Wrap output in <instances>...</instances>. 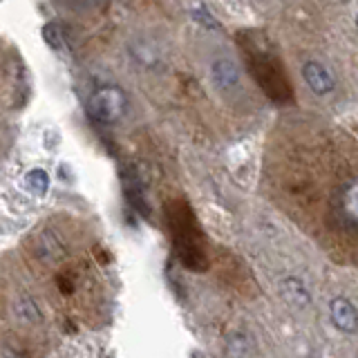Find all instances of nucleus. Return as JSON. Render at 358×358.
I'll list each match as a JSON object with an SVG mask.
<instances>
[{
	"mask_svg": "<svg viewBox=\"0 0 358 358\" xmlns=\"http://www.w3.org/2000/svg\"><path fill=\"white\" fill-rule=\"evenodd\" d=\"M329 318H331L334 327L338 329V331H343V334H356V327H358V322H356V307H354V302L350 298H345V296L334 298L331 305H329Z\"/></svg>",
	"mask_w": 358,
	"mask_h": 358,
	"instance_id": "39448f33",
	"label": "nucleus"
},
{
	"mask_svg": "<svg viewBox=\"0 0 358 358\" xmlns=\"http://www.w3.org/2000/svg\"><path fill=\"white\" fill-rule=\"evenodd\" d=\"M43 34H45V41L50 43V48H54V50H63V41H61V31H59V27L56 25H50L43 29Z\"/></svg>",
	"mask_w": 358,
	"mask_h": 358,
	"instance_id": "9d476101",
	"label": "nucleus"
},
{
	"mask_svg": "<svg viewBox=\"0 0 358 358\" xmlns=\"http://www.w3.org/2000/svg\"><path fill=\"white\" fill-rule=\"evenodd\" d=\"M302 76H305V83L309 85L311 92L318 96L334 92V87H336V78L329 72V67L318 61H307L302 65Z\"/></svg>",
	"mask_w": 358,
	"mask_h": 358,
	"instance_id": "20e7f679",
	"label": "nucleus"
},
{
	"mask_svg": "<svg viewBox=\"0 0 358 358\" xmlns=\"http://www.w3.org/2000/svg\"><path fill=\"white\" fill-rule=\"evenodd\" d=\"M25 184L29 188V193L31 195H36V197H43V195H48V190H50V175L48 171H43V168H31V171L25 175Z\"/></svg>",
	"mask_w": 358,
	"mask_h": 358,
	"instance_id": "0eeeda50",
	"label": "nucleus"
},
{
	"mask_svg": "<svg viewBox=\"0 0 358 358\" xmlns=\"http://www.w3.org/2000/svg\"><path fill=\"white\" fill-rule=\"evenodd\" d=\"M128 108V96L119 85H101L87 96V117L101 123V126H112L121 121Z\"/></svg>",
	"mask_w": 358,
	"mask_h": 358,
	"instance_id": "f257e3e1",
	"label": "nucleus"
},
{
	"mask_svg": "<svg viewBox=\"0 0 358 358\" xmlns=\"http://www.w3.org/2000/svg\"><path fill=\"white\" fill-rule=\"evenodd\" d=\"M210 70H213V81H215V85L222 90H231L240 81L238 67H235L233 61H229V59H217L213 63Z\"/></svg>",
	"mask_w": 358,
	"mask_h": 358,
	"instance_id": "423d86ee",
	"label": "nucleus"
},
{
	"mask_svg": "<svg viewBox=\"0 0 358 358\" xmlns=\"http://www.w3.org/2000/svg\"><path fill=\"white\" fill-rule=\"evenodd\" d=\"M193 16H195V20H199L201 25H206L208 29H217V27H220V25H217V20L208 14V9H206L204 5L193 7Z\"/></svg>",
	"mask_w": 358,
	"mask_h": 358,
	"instance_id": "1a4fd4ad",
	"label": "nucleus"
},
{
	"mask_svg": "<svg viewBox=\"0 0 358 358\" xmlns=\"http://www.w3.org/2000/svg\"><path fill=\"white\" fill-rule=\"evenodd\" d=\"M249 67L255 72L257 81L262 83L264 92L266 94H273L275 90H289V85L285 83L282 78V72H280V67L275 63V59L268 52H262V61L255 59V56L251 54L249 56Z\"/></svg>",
	"mask_w": 358,
	"mask_h": 358,
	"instance_id": "f03ea898",
	"label": "nucleus"
},
{
	"mask_svg": "<svg viewBox=\"0 0 358 358\" xmlns=\"http://www.w3.org/2000/svg\"><path fill=\"white\" fill-rule=\"evenodd\" d=\"M285 289H287V300L289 302H294V305L298 307H307L309 302H311V296H309V291L305 287V282L298 278H287L285 280Z\"/></svg>",
	"mask_w": 358,
	"mask_h": 358,
	"instance_id": "6e6552de",
	"label": "nucleus"
},
{
	"mask_svg": "<svg viewBox=\"0 0 358 358\" xmlns=\"http://www.w3.org/2000/svg\"><path fill=\"white\" fill-rule=\"evenodd\" d=\"M358 188L354 179H347V182L341 186L338 197H336V206H338V217L343 222V227H347L350 231L356 229L358 224Z\"/></svg>",
	"mask_w": 358,
	"mask_h": 358,
	"instance_id": "7ed1b4c3",
	"label": "nucleus"
}]
</instances>
